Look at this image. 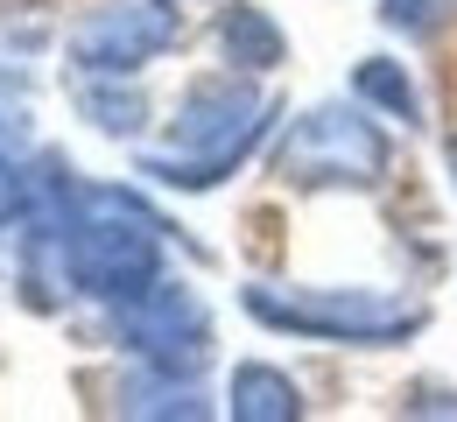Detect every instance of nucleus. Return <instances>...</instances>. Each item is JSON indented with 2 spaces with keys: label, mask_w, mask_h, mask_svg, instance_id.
Here are the masks:
<instances>
[{
  "label": "nucleus",
  "mask_w": 457,
  "mask_h": 422,
  "mask_svg": "<svg viewBox=\"0 0 457 422\" xmlns=\"http://www.w3.org/2000/svg\"><path fill=\"white\" fill-rule=\"evenodd\" d=\"M275 120V99L239 70V78H197L176 99L170 148L141 155V177L162 190H219V183L261 148V134Z\"/></svg>",
  "instance_id": "obj_1"
},
{
  "label": "nucleus",
  "mask_w": 457,
  "mask_h": 422,
  "mask_svg": "<svg viewBox=\"0 0 457 422\" xmlns=\"http://www.w3.org/2000/svg\"><path fill=\"white\" fill-rule=\"evenodd\" d=\"M239 310L261 331L310 338V345H359V352L408 345L429 324L422 302H401L387 289H310V282H246Z\"/></svg>",
  "instance_id": "obj_2"
},
{
  "label": "nucleus",
  "mask_w": 457,
  "mask_h": 422,
  "mask_svg": "<svg viewBox=\"0 0 457 422\" xmlns=\"http://www.w3.org/2000/svg\"><path fill=\"white\" fill-rule=\"evenodd\" d=\"M395 170V148L380 120L352 99H324L310 113H295L288 134L275 141V177L295 190H380Z\"/></svg>",
  "instance_id": "obj_3"
},
{
  "label": "nucleus",
  "mask_w": 457,
  "mask_h": 422,
  "mask_svg": "<svg viewBox=\"0 0 457 422\" xmlns=\"http://www.w3.org/2000/svg\"><path fill=\"white\" fill-rule=\"evenodd\" d=\"M106 331L141 366H162V373H183V380H197L212 366V310L197 302V289L162 282V275L134 296L106 302Z\"/></svg>",
  "instance_id": "obj_4"
},
{
  "label": "nucleus",
  "mask_w": 457,
  "mask_h": 422,
  "mask_svg": "<svg viewBox=\"0 0 457 422\" xmlns=\"http://www.w3.org/2000/svg\"><path fill=\"white\" fill-rule=\"evenodd\" d=\"M183 21L170 0H106L71 29V70L78 78H134L141 63L170 57Z\"/></svg>",
  "instance_id": "obj_5"
},
{
  "label": "nucleus",
  "mask_w": 457,
  "mask_h": 422,
  "mask_svg": "<svg viewBox=\"0 0 457 422\" xmlns=\"http://www.w3.org/2000/svg\"><path fill=\"white\" fill-rule=\"evenodd\" d=\"M212 43H219V63L246 70V78H261V70H282V63H288L282 21H275L268 7H253V0H232V7H219V21H212Z\"/></svg>",
  "instance_id": "obj_6"
},
{
  "label": "nucleus",
  "mask_w": 457,
  "mask_h": 422,
  "mask_svg": "<svg viewBox=\"0 0 457 422\" xmlns=\"http://www.w3.org/2000/svg\"><path fill=\"white\" fill-rule=\"evenodd\" d=\"M226 416H232V422H295V416H303V387L288 380L282 366L246 360V366H232Z\"/></svg>",
  "instance_id": "obj_7"
},
{
  "label": "nucleus",
  "mask_w": 457,
  "mask_h": 422,
  "mask_svg": "<svg viewBox=\"0 0 457 422\" xmlns=\"http://www.w3.org/2000/svg\"><path fill=\"white\" fill-rule=\"evenodd\" d=\"M352 99L395 127H422V92H415L401 57H359L352 63Z\"/></svg>",
  "instance_id": "obj_8"
},
{
  "label": "nucleus",
  "mask_w": 457,
  "mask_h": 422,
  "mask_svg": "<svg viewBox=\"0 0 457 422\" xmlns=\"http://www.w3.org/2000/svg\"><path fill=\"white\" fill-rule=\"evenodd\" d=\"M120 416H170V422H197L212 416L204 387L183 380V373H162V366H141L127 387H120Z\"/></svg>",
  "instance_id": "obj_9"
},
{
  "label": "nucleus",
  "mask_w": 457,
  "mask_h": 422,
  "mask_svg": "<svg viewBox=\"0 0 457 422\" xmlns=\"http://www.w3.org/2000/svg\"><path fill=\"white\" fill-rule=\"evenodd\" d=\"M71 99H78V113L99 127V134H120V141L141 134V120H148V106H141V92L127 78H78Z\"/></svg>",
  "instance_id": "obj_10"
},
{
  "label": "nucleus",
  "mask_w": 457,
  "mask_h": 422,
  "mask_svg": "<svg viewBox=\"0 0 457 422\" xmlns=\"http://www.w3.org/2000/svg\"><path fill=\"white\" fill-rule=\"evenodd\" d=\"M457 0H380V21L401 29V36H436L444 21H451Z\"/></svg>",
  "instance_id": "obj_11"
},
{
  "label": "nucleus",
  "mask_w": 457,
  "mask_h": 422,
  "mask_svg": "<svg viewBox=\"0 0 457 422\" xmlns=\"http://www.w3.org/2000/svg\"><path fill=\"white\" fill-rule=\"evenodd\" d=\"M21 211H29V177H21V170H14L7 155H0V233H7V226H14Z\"/></svg>",
  "instance_id": "obj_12"
},
{
  "label": "nucleus",
  "mask_w": 457,
  "mask_h": 422,
  "mask_svg": "<svg viewBox=\"0 0 457 422\" xmlns=\"http://www.w3.org/2000/svg\"><path fill=\"white\" fill-rule=\"evenodd\" d=\"M14 127H29V85L14 70H0V134H14Z\"/></svg>",
  "instance_id": "obj_13"
},
{
  "label": "nucleus",
  "mask_w": 457,
  "mask_h": 422,
  "mask_svg": "<svg viewBox=\"0 0 457 422\" xmlns=\"http://www.w3.org/2000/svg\"><path fill=\"white\" fill-rule=\"evenodd\" d=\"M408 416H457V394H415Z\"/></svg>",
  "instance_id": "obj_14"
},
{
  "label": "nucleus",
  "mask_w": 457,
  "mask_h": 422,
  "mask_svg": "<svg viewBox=\"0 0 457 422\" xmlns=\"http://www.w3.org/2000/svg\"><path fill=\"white\" fill-rule=\"evenodd\" d=\"M444 155H451V183H457V134H451V148H444Z\"/></svg>",
  "instance_id": "obj_15"
}]
</instances>
